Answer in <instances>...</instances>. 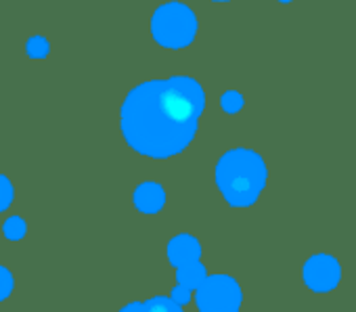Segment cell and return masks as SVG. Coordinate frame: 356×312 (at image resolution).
Masks as SVG:
<instances>
[{"mask_svg": "<svg viewBox=\"0 0 356 312\" xmlns=\"http://www.w3.org/2000/svg\"><path fill=\"white\" fill-rule=\"evenodd\" d=\"M204 111L206 90L195 78L147 80L122 101L120 130L132 151L163 162L189 149Z\"/></svg>", "mask_w": 356, "mask_h": 312, "instance_id": "1", "label": "cell"}, {"mask_svg": "<svg viewBox=\"0 0 356 312\" xmlns=\"http://www.w3.org/2000/svg\"><path fill=\"white\" fill-rule=\"evenodd\" d=\"M214 179L220 195L229 206L250 208L258 202L266 187L268 168L260 153L237 147L222 153L214 168Z\"/></svg>", "mask_w": 356, "mask_h": 312, "instance_id": "2", "label": "cell"}, {"mask_svg": "<svg viewBox=\"0 0 356 312\" xmlns=\"http://www.w3.org/2000/svg\"><path fill=\"white\" fill-rule=\"evenodd\" d=\"M197 30L200 22L193 9L183 3H176V0L157 7V11L151 17L153 40L170 51H178L193 44Z\"/></svg>", "mask_w": 356, "mask_h": 312, "instance_id": "3", "label": "cell"}, {"mask_svg": "<svg viewBox=\"0 0 356 312\" xmlns=\"http://www.w3.org/2000/svg\"><path fill=\"white\" fill-rule=\"evenodd\" d=\"M241 302V287L229 274H208L195 289V304L202 312H237Z\"/></svg>", "mask_w": 356, "mask_h": 312, "instance_id": "4", "label": "cell"}, {"mask_svg": "<svg viewBox=\"0 0 356 312\" xmlns=\"http://www.w3.org/2000/svg\"><path fill=\"white\" fill-rule=\"evenodd\" d=\"M302 277L308 289L316 293H329L339 285L341 279V266L339 262L329 254H316L310 256L302 268Z\"/></svg>", "mask_w": 356, "mask_h": 312, "instance_id": "5", "label": "cell"}, {"mask_svg": "<svg viewBox=\"0 0 356 312\" xmlns=\"http://www.w3.org/2000/svg\"><path fill=\"white\" fill-rule=\"evenodd\" d=\"M165 254H168V262L178 268L183 264H189V262H195L202 258V243L197 237L189 235V233H181L170 239L168 247H165Z\"/></svg>", "mask_w": 356, "mask_h": 312, "instance_id": "6", "label": "cell"}, {"mask_svg": "<svg viewBox=\"0 0 356 312\" xmlns=\"http://www.w3.org/2000/svg\"><path fill=\"white\" fill-rule=\"evenodd\" d=\"M132 202H134V208L143 214H159L165 206V191L159 183H153V181H147V183H140L134 193H132Z\"/></svg>", "mask_w": 356, "mask_h": 312, "instance_id": "7", "label": "cell"}, {"mask_svg": "<svg viewBox=\"0 0 356 312\" xmlns=\"http://www.w3.org/2000/svg\"><path fill=\"white\" fill-rule=\"evenodd\" d=\"M206 277H208V268L204 266L202 260H195V262H189V264H183L176 268V281L189 287L191 291H195Z\"/></svg>", "mask_w": 356, "mask_h": 312, "instance_id": "8", "label": "cell"}, {"mask_svg": "<svg viewBox=\"0 0 356 312\" xmlns=\"http://www.w3.org/2000/svg\"><path fill=\"white\" fill-rule=\"evenodd\" d=\"M124 312H132V310H149V312H181L183 306L176 304L172 297H165V295H157L149 302H132V304H126L122 308Z\"/></svg>", "mask_w": 356, "mask_h": 312, "instance_id": "9", "label": "cell"}, {"mask_svg": "<svg viewBox=\"0 0 356 312\" xmlns=\"http://www.w3.org/2000/svg\"><path fill=\"white\" fill-rule=\"evenodd\" d=\"M3 233L7 239L11 241H22L26 235H28V224L22 216H9L5 220V227H3Z\"/></svg>", "mask_w": 356, "mask_h": 312, "instance_id": "10", "label": "cell"}, {"mask_svg": "<svg viewBox=\"0 0 356 312\" xmlns=\"http://www.w3.org/2000/svg\"><path fill=\"white\" fill-rule=\"evenodd\" d=\"M30 59H47V55L51 53V44L44 36H32L28 40V47H26Z\"/></svg>", "mask_w": 356, "mask_h": 312, "instance_id": "11", "label": "cell"}, {"mask_svg": "<svg viewBox=\"0 0 356 312\" xmlns=\"http://www.w3.org/2000/svg\"><path fill=\"white\" fill-rule=\"evenodd\" d=\"M13 199H15L13 183H11L5 174H0V214L11 208Z\"/></svg>", "mask_w": 356, "mask_h": 312, "instance_id": "12", "label": "cell"}, {"mask_svg": "<svg viewBox=\"0 0 356 312\" xmlns=\"http://www.w3.org/2000/svg\"><path fill=\"white\" fill-rule=\"evenodd\" d=\"M243 95L241 92H237V90H229V92H225L222 95V99H220V105H222V109L227 111V113H239L241 109H243Z\"/></svg>", "mask_w": 356, "mask_h": 312, "instance_id": "13", "label": "cell"}, {"mask_svg": "<svg viewBox=\"0 0 356 312\" xmlns=\"http://www.w3.org/2000/svg\"><path fill=\"white\" fill-rule=\"evenodd\" d=\"M13 289H15L13 272L7 266H0V302H5L7 297H11Z\"/></svg>", "mask_w": 356, "mask_h": 312, "instance_id": "14", "label": "cell"}, {"mask_svg": "<svg viewBox=\"0 0 356 312\" xmlns=\"http://www.w3.org/2000/svg\"><path fill=\"white\" fill-rule=\"evenodd\" d=\"M176 304H181V306H187L191 299H193V293H191V289L189 287H185V285H181L178 283L174 289H172V295H170Z\"/></svg>", "mask_w": 356, "mask_h": 312, "instance_id": "15", "label": "cell"}, {"mask_svg": "<svg viewBox=\"0 0 356 312\" xmlns=\"http://www.w3.org/2000/svg\"><path fill=\"white\" fill-rule=\"evenodd\" d=\"M214 3H229V0H214Z\"/></svg>", "mask_w": 356, "mask_h": 312, "instance_id": "16", "label": "cell"}, {"mask_svg": "<svg viewBox=\"0 0 356 312\" xmlns=\"http://www.w3.org/2000/svg\"><path fill=\"white\" fill-rule=\"evenodd\" d=\"M279 3H291V0H279Z\"/></svg>", "mask_w": 356, "mask_h": 312, "instance_id": "17", "label": "cell"}]
</instances>
